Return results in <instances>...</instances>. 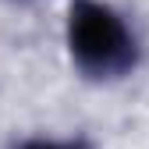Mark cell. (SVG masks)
Wrapping results in <instances>:
<instances>
[{
  "label": "cell",
  "mask_w": 149,
  "mask_h": 149,
  "mask_svg": "<svg viewBox=\"0 0 149 149\" xmlns=\"http://www.w3.org/2000/svg\"><path fill=\"white\" fill-rule=\"evenodd\" d=\"M68 50L92 78H121L135 68L139 46L124 18L96 0H82L68 14Z\"/></svg>",
  "instance_id": "obj_1"
},
{
  "label": "cell",
  "mask_w": 149,
  "mask_h": 149,
  "mask_svg": "<svg viewBox=\"0 0 149 149\" xmlns=\"http://www.w3.org/2000/svg\"><path fill=\"white\" fill-rule=\"evenodd\" d=\"M22 149H74V146H61V142H43V139H36V142H25Z\"/></svg>",
  "instance_id": "obj_2"
}]
</instances>
